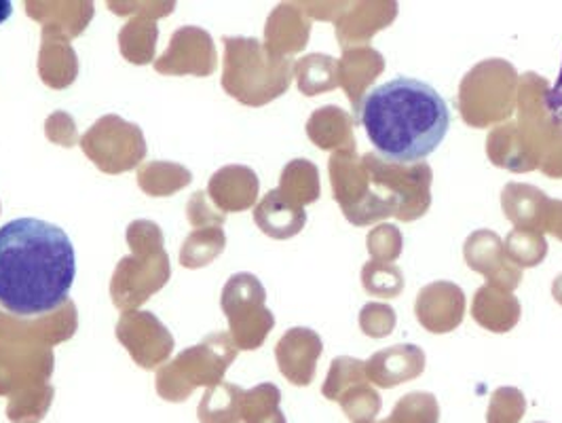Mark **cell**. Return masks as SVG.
I'll return each mask as SVG.
<instances>
[{
    "label": "cell",
    "mask_w": 562,
    "mask_h": 423,
    "mask_svg": "<svg viewBox=\"0 0 562 423\" xmlns=\"http://www.w3.org/2000/svg\"><path fill=\"white\" fill-rule=\"evenodd\" d=\"M77 278V254L64 229L41 219L0 226V308L20 318L59 310Z\"/></svg>",
    "instance_id": "6da1fadb"
},
{
    "label": "cell",
    "mask_w": 562,
    "mask_h": 423,
    "mask_svg": "<svg viewBox=\"0 0 562 423\" xmlns=\"http://www.w3.org/2000/svg\"><path fill=\"white\" fill-rule=\"evenodd\" d=\"M358 116L376 153L394 166L422 164L450 127L445 98L431 85L411 77H395L370 89Z\"/></svg>",
    "instance_id": "7a4b0ae2"
},
{
    "label": "cell",
    "mask_w": 562,
    "mask_h": 423,
    "mask_svg": "<svg viewBox=\"0 0 562 423\" xmlns=\"http://www.w3.org/2000/svg\"><path fill=\"white\" fill-rule=\"evenodd\" d=\"M385 423H438V402L422 392L404 396Z\"/></svg>",
    "instance_id": "3957f363"
},
{
    "label": "cell",
    "mask_w": 562,
    "mask_h": 423,
    "mask_svg": "<svg viewBox=\"0 0 562 423\" xmlns=\"http://www.w3.org/2000/svg\"><path fill=\"white\" fill-rule=\"evenodd\" d=\"M525 402L520 392H516L514 400H507V407H502L497 400H493L488 411V423H516L522 418Z\"/></svg>",
    "instance_id": "277c9868"
},
{
    "label": "cell",
    "mask_w": 562,
    "mask_h": 423,
    "mask_svg": "<svg viewBox=\"0 0 562 423\" xmlns=\"http://www.w3.org/2000/svg\"><path fill=\"white\" fill-rule=\"evenodd\" d=\"M13 15V2L11 0H0V26Z\"/></svg>",
    "instance_id": "5b68a950"
}]
</instances>
